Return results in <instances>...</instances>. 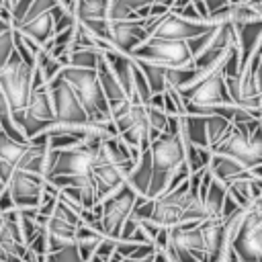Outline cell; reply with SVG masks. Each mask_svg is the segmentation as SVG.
Segmentation results:
<instances>
[{"label": "cell", "instance_id": "cell-1", "mask_svg": "<svg viewBox=\"0 0 262 262\" xmlns=\"http://www.w3.org/2000/svg\"><path fill=\"white\" fill-rule=\"evenodd\" d=\"M147 149L151 156V180H149V188H147V199H156L166 192L172 172L184 162L180 129L160 133L149 143Z\"/></svg>", "mask_w": 262, "mask_h": 262}, {"label": "cell", "instance_id": "cell-2", "mask_svg": "<svg viewBox=\"0 0 262 262\" xmlns=\"http://www.w3.org/2000/svg\"><path fill=\"white\" fill-rule=\"evenodd\" d=\"M57 76L63 82H68V86L74 90L82 108L88 115V121H96V123L98 121H111L108 119V104H106V98L98 86L94 70L63 66Z\"/></svg>", "mask_w": 262, "mask_h": 262}, {"label": "cell", "instance_id": "cell-3", "mask_svg": "<svg viewBox=\"0 0 262 262\" xmlns=\"http://www.w3.org/2000/svg\"><path fill=\"white\" fill-rule=\"evenodd\" d=\"M229 250L239 262H262V199L244 209L231 231Z\"/></svg>", "mask_w": 262, "mask_h": 262}, {"label": "cell", "instance_id": "cell-4", "mask_svg": "<svg viewBox=\"0 0 262 262\" xmlns=\"http://www.w3.org/2000/svg\"><path fill=\"white\" fill-rule=\"evenodd\" d=\"M33 70L27 63L20 61L18 53L12 51L4 68L0 70V92L8 104L10 117H16L25 111L31 94V80H33Z\"/></svg>", "mask_w": 262, "mask_h": 262}, {"label": "cell", "instance_id": "cell-5", "mask_svg": "<svg viewBox=\"0 0 262 262\" xmlns=\"http://www.w3.org/2000/svg\"><path fill=\"white\" fill-rule=\"evenodd\" d=\"M184 104H203V106H219V104H233L223 82V59L205 72L192 86L178 90Z\"/></svg>", "mask_w": 262, "mask_h": 262}, {"label": "cell", "instance_id": "cell-6", "mask_svg": "<svg viewBox=\"0 0 262 262\" xmlns=\"http://www.w3.org/2000/svg\"><path fill=\"white\" fill-rule=\"evenodd\" d=\"M129 57L141 59V61H149V63H156V66H162V68H186V66H192V57L188 53L186 41H156V39H147L145 43L135 47Z\"/></svg>", "mask_w": 262, "mask_h": 262}, {"label": "cell", "instance_id": "cell-7", "mask_svg": "<svg viewBox=\"0 0 262 262\" xmlns=\"http://www.w3.org/2000/svg\"><path fill=\"white\" fill-rule=\"evenodd\" d=\"M139 194L125 182L119 190H115L113 194H108L106 199H102L98 203L100 207V229H102V237H111L117 239L123 221L129 217L135 199Z\"/></svg>", "mask_w": 262, "mask_h": 262}, {"label": "cell", "instance_id": "cell-8", "mask_svg": "<svg viewBox=\"0 0 262 262\" xmlns=\"http://www.w3.org/2000/svg\"><path fill=\"white\" fill-rule=\"evenodd\" d=\"M96 149L86 145H74L66 149H49L47 156V172L45 178L51 176H86L90 172V164Z\"/></svg>", "mask_w": 262, "mask_h": 262}, {"label": "cell", "instance_id": "cell-9", "mask_svg": "<svg viewBox=\"0 0 262 262\" xmlns=\"http://www.w3.org/2000/svg\"><path fill=\"white\" fill-rule=\"evenodd\" d=\"M131 172V168H123V166H117L108 160V156L104 154L102 145L96 147L94 151V158H92V164H90V180H92V186L96 190V199L98 203L102 199H106L108 194H113L115 190H119L125 180H127V174Z\"/></svg>", "mask_w": 262, "mask_h": 262}, {"label": "cell", "instance_id": "cell-10", "mask_svg": "<svg viewBox=\"0 0 262 262\" xmlns=\"http://www.w3.org/2000/svg\"><path fill=\"white\" fill-rule=\"evenodd\" d=\"M47 90H49V100L53 108V123H76V125L88 123V115L82 108L74 90L68 86V82L55 76L47 84Z\"/></svg>", "mask_w": 262, "mask_h": 262}, {"label": "cell", "instance_id": "cell-11", "mask_svg": "<svg viewBox=\"0 0 262 262\" xmlns=\"http://www.w3.org/2000/svg\"><path fill=\"white\" fill-rule=\"evenodd\" d=\"M215 25H209V23H190V20H184L180 18L178 14L174 12H166L160 16L156 29L151 31L149 39H156V41H188V39H194L207 31H211Z\"/></svg>", "mask_w": 262, "mask_h": 262}, {"label": "cell", "instance_id": "cell-12", "mask_svg": "<svg viewBox=\"0 0 262 262\" xmlns=\"http://www.w3.org/2000/svg\"><path fill=\"white\" fill-rule=\"evenodd\" d=\"M45 178L16 170L12 172L6 188L10 192V199L14 203V209H37L41 203V190H43Z\"/></svg>", "mask_w": 262, "mask_h": 262}, {"label": "cell", "instance_id": "cell-13", "mask_svg": "<svg viewBox=\"0 0 262 262\" xmlns=\"http://www.w3.org/2000/svg\"><path fill=\"white\" fill-rule=\"evenodd\" d=\"M260 66H262V49H256L250 61L239 72V108L246 111H262V84H260Z\"/></svg>", "mask_w": 262, "mask_h": 262}, {"label": "cell", "instance_id": "cell-14", "mask_svg": "<svg viewBox=\"0 0 262 262\" xmlns=\"http://www.w3.org/2000/svg\"><path fill=\"white\" fill-rule=\"evenodd\" d=\"M147 39L149 37L141 27V20H108L106 41L115 51L123 55H131V51Z\"/></svg>", "mask_w": 262, "mask_h": 262}, {"label": "cell", "instance_id": "cell-15", "mask_svg": "<svg viewBox=\"0 0 262 262\" xmlns=\"http://www.w3.org/2000/svg\"><path fill=\"white\" fill-rule=\"evenodd\" d=\"M235 29V43H237V61H239V72L244 66L250 61L252 53L260 49L262 41V20H252L246 25H237Z\"/></svg>", "mask_w": 262, "mask_h": 262}, {"label": "cell", "instance_id": "cell-16", "mask_svg": "<svg viewBox=\"0 0 262 262\" xmlns=\"http://www.w3.org/2000/svg\"><path fill=\"white\" fill-rule=\"evenodd\" d=\"M102 57H104L108 70L113 72L115 80L119 82L121 90L125 92V96L131 98V96H133V68H135L133 59H131L129 55H123V53L115 51V49L104 51Z\"/></svg>", "mask_w": 262, "mask_h": 262}, {"label": "cell", "instance_id": "cell-17", "mask_svg": "<svg viewBox=\"0 0 262 262\" xmlns=\"http://www.w3.org/2000/svg\"><path fill=\"white\" fill-rule=\"evenodd\" d=\"M12 31L31 39L39 47H45L49 43V39L53 37V20H51L49 12H45V14H39V16H33V18H27V20L18 23Z\"/></svg>", "mask_w": 262, "mask_h": 262}, {"label": "cell", "instance_id": "cell-18", "mask_svg": "<svg viewBox=\"0 0 262 262\" xmlns=\"http://www.w3.org/2000/svg\"><path fill=\"white\" fill-rule=\"evenodd\" d=\"M207 170L211 172V176L215 180H219L223 186L239 180V178H246L250 176L248 168H244L239 162L231 160V158H225V156H217V154H211V160H209V166Z\"/></svg>", "mask_w": 262, "mask_h": 262}, {"label": "cell", "instance_id": "cell-19", "mask_svg": "<svg viewBox=\"0 0 262 262\" xmlns=\"http://www.w3.org/2000/svg\"><path fill=\"white\" fill-rule=\"evenodd\" d=\"M149 180H151V156H149V149H141L139 151V158L135 162V166L131 168V172L127 174V184L139 194V196H145L147 199V188H149Z\"/></svg>", "mask_w": 262, "mask_h": 262}, {"label": "cell", "instance_id": "cell-20", "mask_svg": "<svg viewBox=\"0 0 262 262\" xmlns=\"http://www.w3.org/2000/svg\"><path fill=\"white\" fill-rule=\"evenodd\" d=\"M180 135L190 145L209 149V141H207V117H199V115H184V117H180Z\"/></svg>", "mask_w": 262, "mask_h": 262}, {"label": "cell", "instance_id": "cell-21", "mask_svg": "<svg viewBox=\"0 0 262 262\" xmlns=\"http://www.w3.org/2000/svg\"><path fill=\"white\" fill-rule=\"evenodd\" d=\"M94 72H96L98 86H100V90H102V94H104V98H106V104H115V102L129 100V98L125 96V92L121 90L119 82L115 80L113 72L108 70V66H106L104 57H100V59H98V63H96V68H94Z\"/></svg>", "mask_w": 262, "mask_h": 262}, {"label": "cell", "instance_id": "cell-22", "mask_svg": "<svg viewBox=\"0 0 262 262\" xmlns=\"http://www.w3.org/2000/svg\"><path fill=\"white\" fill-rule=\"evenodd\" d=\"M131 59H133V57H131ZM133 63H135L137 70L143 74V78H145V82H147L151 94L164 92V88H166V68L156 66V63H149V61H141V59H133Z\"/></svg>", "mask_w": 262, "mask_h": 262}, {"label": "cell", "instance_id": "cell-23", "mask_svg": "<svg viewBox=\"0 0 262 262\" xmlns=\"http://www.w3.org/2000/svg\"><path fill=\"white\" fill-rule=\"evenodd\" d=\"M108 0H76L74 4V20H90V18H104L106 20Z\"/></svg>", "mask_w": 262, "mask_h": 262}, {"label": "cell", "instance_id": "cell-24", "mask_svg": "<svg viewBox=\"0 0 262 262\" xmlns=\"http://www.w3.org/2000/svg\"><path fill=\"white\" fill-rule=\"evenodd\" d=\"M29 143H16L12 141L2 129H0V160H4L6 164H10L12 168H18V164L23 162L25 154H27Z\"/></svg>", "mask_w": 262, "mask_h": 262}, {"label": "cell", "instance_id": "cell-25", "mask_svg": "<svg viewBox=\"0 0 262 262\" xmlns=\"http://www.w3.org/2000/svg\"><path fill=\"white\" fill-rule=\"evenodd\" d=\"M223 199H225V186L215 180L211 176L209 180V188H207V194L203 199V205H205V211H207V217H219V211H221V205H223Z\"/></svg>", "mask_w": 262, "mask_h": 262}, {"label": "cell", "instance_id": "cell-26", "mask_svg": "<svg viewBox=\"0 0 262 262\" xmlns=\"http://www.w3.org/2000/svg\"><path fill=\"white\" fill-rule=\"evenodd\" d=\"M35 68L41 72V76H43V80H45V84H49L59 72H61V68H63V63L59 61V59H55L47 49H39V53L35 55Z\"/></svg>", "mask_w": 262, "mask_h": 262}, {"label": "cell", "instance_id": "cell-27", "mask_svg": "<svg viewBox=\"0 0 262 262\" xmlns=\"http://www.w3.org/2000/svg\"><path fill=\"white\" fill-rule=\"evenodd\" d=\"M100 57H102V51H94V49H72L68 53V66L94 70Z\"/></svg>", "mask_w": 262, "mask_h": 262}, {"label": "cell", "instance_id": "cell-28", "mask_svg": "<svg viewBox=\"0 0 262 262\" xmlns=\"http://www.w3.org/2000/svg\"><path fill=\"white\" fill-rule=\"evenodd\" d=\"M229 129H231V123L229 121H225V119H221L217 115L207 117V141H209V149L213 145H217L227 135Z\"/></svg>", "mask_w": 262, "mask_h": 262}, {"label": "cell", "instance_id": "cell-29", "mask_svg": "<svg viewBox=\"0 0 262 262\" xmlns=\"http://www.w3.org/2000/svg\"><path fill=\"white\" fill-rule=\"evenodd\" d=\"M45 262H84V260L78 252V246L72 244V246H66L57 252H49L45 256Z\"/></svg>", "mask_w": 262, "mask_h": 262}, {"label": "cell", "instance_id": "cell-30", "mask_svg": "<svg viewBox=\"0 0 262 262\" xmlns=\"http://www.w3.org/2000/svg\"><path fill=\"white\" fill-rule=\"evenodd\" d=\"M12 51H14V41H12V29H10L0 35V70L4 68Z\"/></svg>", "mask_w": 262, "mask_h": 262}, {"label": "cell", "instance_id": "cell-31", "mask_svg": "<svg viewBox=\"0 0 262 262\" xmlns=\"http://www.w3.org/2000/svg\"><path fill=\"white\" fill-rule=\"evenodd\" d=\"M115 242L117 239H111V237H100L98 239V244H96V250H94V254L92 256H96L98 260H102V262H106L113 254H115Z\"/></svg>", "mask_w": 262, "mask_h": 262}, {"label": "cell", "instance_id": "cell-32", "mask_svg": "<svg viewBox=\"0 0 262 262\" xmlns=\"http://www.w3.org/2000/svg\"><path fill=\"white\" fill-rule=\"evenodd\" d=\"M12 172H14V168H12L10 164H6L4 160H0V182H2V184H8Z\"/></svg>", "mask_w": 262, "mask_h": 262}, {"label": "cell", "instance_id": "cell-33", "mask_svg": "<svg viewBox=\"0 0 262 262\" xmlns=\"http://www.w3.org/2000/svg\"><path fill=\"white\" fill-rule=\"evenodd\" d=\"M203 4H205V8L209 10V14L211 12H215V10H219V8H223L225 4H229V2H233V0H201Z\"/></svg>", "mask_w": 262, "mask_h": 262}, {"label": "cell", "instance_id": "cell-34", "mask_svg": "<svg viewBox=\"0 0 262 262\" xmlns=\"http://www.w3.org/2000/svg\"><path fill=\"white\" fill-rule=\"evenodd\" d=\"M192 2V6L196 8V12H199V16L203 18V23H207V18H209V10L205 8V4L201 2V0H190Z\"/></svg>", "mask_w": 262, "mask_h": 262}, {"label": "cell", "instance_id": "cell-35", "mask_svg": "<svg viewBox=\"0 0 262 262\" xmlns=\"http://www.w3.org/2000/svg\"><path fill=\"white\" fill-rule=\"evenodd\" d=\"M59 2V6L61 8H66L68 12H72L74 14V4H76V0H57Z\"/></svg>", "mask_w": 262, "mask_h": 262}, {"label": "cell", "instance_id": "cell-36", "mask_svg": "<svg viewBox=\"0 0 262 262\" xmlns=\"http://www.w3.org/2000/svg\"><path fill=\"white\" fill-rule=\"evenodd\" d=\"M10 29H12V27H10L8 23H4V20H0V35H2V33H6V31H10Z\"/></svg>", "mask_w": 262, "mask_h": 262}, {"label": "cell", "instance_id": "cell-37", "mask_svg": "<svg viewBox=\"0 0 262 262\" xmlns=\"http://www.w3.org/2000/svg\"><path fill=\"white\" fill-rule=\"evenodd\" d=\"M174 2H176V0H160V2H158V4H164V6H166V8H168V10H170V6H172V4H174Z\"/></svg>", "mask_w": 262, "mask_h": 262}, {"label": "cell", "instance_id": "cell-38", "mask_svg": "<svg viewBox=\"0 0 262 262\" xmlns=\"http://www.w3.org/2000/svg\"><path fill=\"white\" fill-rule=\"evenodd\" d=\"M121 262H135V260H129V258H123Z\"/></svg>", "mask_w": 262, "mask_h": 262}, {"label": "cell", "instance_id": "cell-39", "mask_svg": "<svg viewBox=\"0 0 262 262\" xmlns=\"http://www.w3.org/2000/svg\"><path fill=\"white\" fill-rule=\"evenodd\" d=\"M4 188H6V184H2V182H0V192H2Z\"/></svg>", "mask_w": 262, "mask_h": 262}, {"label": "cell", "instance_id": "cell-40", "mask_svg": "<svg viewBox=\"0 0 262 262\" xmlns=\"http://www.w3.org/2000/svg\"><path fill=\"white\" fill-rule=\"evenodd\" d=\"M0 225H2V217H0Z\"/></svg>", "mask_w": 262, "mask_h": 262}, {"label": "cell", "instance_id": "cell-41", "mask_svg": "<svg viewBox=\"0 0 262 262\" xmlns=\"http://www.w3.org/2000/svg\"><path fill=\"white\" fill-rule=\"evenodd\" d=\"M2 2H6V0H0V4H2Z\"/></svg>", "mask_w": 262, "mask_h": 262}]
</instances>
